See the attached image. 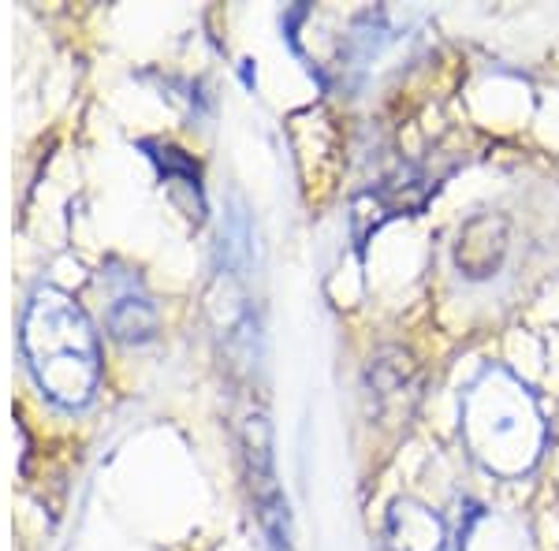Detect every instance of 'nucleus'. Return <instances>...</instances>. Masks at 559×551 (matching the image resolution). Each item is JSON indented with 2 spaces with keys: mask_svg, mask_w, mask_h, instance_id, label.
Segmentation results:
<instances>
[{
  "mask_svg": "<svg viewBox=\"0 0 559 551\" xmlns=\"http://www.w3.org/2000/svg\"><path fill=\"white\" fill-rule=\"evenodd\" d=\"M511 250V228L500 213H477L455 235V268L466 279H492Z\"/></svg>",
  "mask_w": 559,
  "mask_h": 551,
  "instance_id": "nucleus-4",
  "label": "nucleus"
},
{
  "mask_svg": "<svg viewBox=\"0 0 559 551\" xmlns=\"http://www.w3.org/2000/svg\"><path fill=\"white\" fill-rule=\"evenodd\" d=\"M146 149H150V157L157 160V168H160V176L165 179H179V183L191 191L198 202H202V183H198V165L187 153H179L176 146H160V142H146Z\"/></svg>",
  "mask_w": 559,
  "mask_h": 551,
  "instance_id": "nucleus-8",
  "label": "nucleus"
},
{
  "mask_svg": "<svg viewBox=\"0 0 559 551\" xmlns=\"http://www.w3.org/2000/svg\"><path fill=\"white\" fill-rule=\"evenodd\" d=\"M221 239H224V261H228V268H236L242 276L250 268V261H254V224H250V216L242 213L239 202L228 213V220H224Z\"/></svg>",
  "mask_w": 559,
  "mask_h": 551,
  "instance_id": "nucleus-7",
  "label": "nucleus"
},
{
  "mask_svg": "<svg viewBox=\"0 0 559 551\" xmlns=\"http://www.w3.org/2000/svg\"><path fill=\"white\" fill-rule=\"evenodd\" d=\"M471 458L496 477H526L548 444L545 414L511 369L489 366L474 376L459 410Z\"/></svg>",
  "mask_w": 559,
  "mask_h": 551,
  "instance_id": "nucleus-1",
  "label": "nucleus"
},
{
  "mask_svg": "<svg viewBox=\"0 0 559 551\" xmlns=\"http://www.w3.org/2000/svg\"><path fill=\"white\" fill-rule=\"evenodd\" d=\"M242 447H247V469H250V488L258 500V518L265 529L273 551L292 548V526H287V500L280 492L273 477V455H269V424L265 418H250L247 432H242Z\"/></svg>",
  "mask_w": 559,
  "mask_h": 551,
  "instance_id": "nucleus-3",
  "label": "nucleus"
},
{
  "mask_svg": "<svg viewBox=\"0 0 559 551\" xmlns=\"http://www.w3.org/2000/svg\"><path fill=\"white\" fill-rule=\"evenodd\" d=\"M384 551H448V529L440 514L414 500H400L384 522Z\"/></svg>",
  "mask_w": 559,
  "mask_h": 551,
  "instance_id": "nucleus-5",
  "label": "nucleus"
},
{
  "mask_svg": "<svg viewBox=\"0 0 559 551\" xmlns=\"http://www.w3.org/2000/svg\"><path fill=\"white\" fill-rule=\"evenodd\" d=\"M23 358L45 395L83 410L102 384V347L86 310L60 287H38L23 313Z\"/></svg>",
  "mask_w": 559,
  "mask_h": 551,
  "instance_id": "nucleus-2",
  "label": "nucleus"
},
{
  "mask_svg": "<svg viewBox=\"0 0 559 551\" xmlns=\"http://www.w3.org/2000/svg\"><path fill=\"white\" fill-rule=\"evenodd\" d=\"M108 332L123 343H146L157 332V310L146 295H120L108 310Z\"/></svg>",
  "mask_w": 559,
  "mask_h": 551,
  "instance_id": "nucleus-6",
  "label": "nucleus"
}]
</instances>
